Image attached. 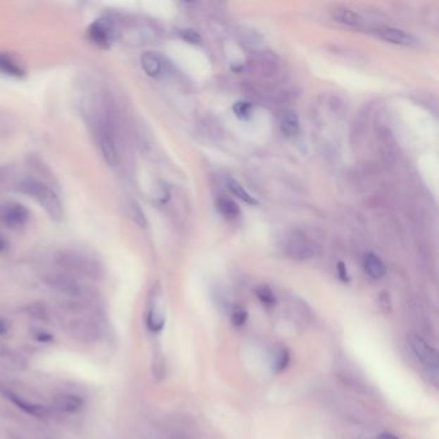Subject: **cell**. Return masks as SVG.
Instances as JSON below:
<instances>
[{
  "mask_svg": "<svg viewBox=\"0 0 439 439\" xmlns=\"http://www.w3.org/2000/svg\"><path fill=\"white\" fill-rule=\"evenodd\" d=\"M331 15L338 23L348 25V26H361L364 23V18L358 15L357 12L350 8L336 7L331 11Z\"/></svg>",
  "mask_w": 439,
  "mask_h": 439,
  "instance_id": "obj_13",
  "label": "cell"
},
{
  "mask_svg": "<svg viewBox=\"0 0 439 439\" xmlns=\"http://www.w3.org/2000/svg\"><path fill=\"white\" fill-rule=\"evenodd\" d=\"M252 110H253V104L247 101H238L233 106V112L238 119H249L252 116Z\"/></svg>",
  "mask_w": 439,
  "mask_h": 439,
  "instance_id": "obj_23",
  "label": "cell"
},
{
  "mask_svg": "<svg viewBox=\"0 0 439 439\" xmlns=\"http://www.w3.org/2000/svg\"><path fill=\"white\" fill-rule=\"evenodd\" d=\"M289 254L294 259H309L312 258L313 252L309 246L307 245L303 241L295 240L294 242H291L289 245Z\"/></svg>",
  "mask_w": 439,
  "mask_h": 439,
  "instance_id": "obj_18",
  "label": "cell"
},
{
  "mask_svg": "<svg viewBox=\"0 0 439 439\" xmlns=\"http://www.w3.org/2000/svg\"><path fill=\"white\" fill-rule=\"evenodd\" d=\"M57 263L61 268L71 275L97 278L102 275V267L99 261L89 254L80 250H65L57 256Z\"/></svg>",
  "mask_w": 439,
  "mask_h": 439,
  "instance_id": "obj_2",
  "label": "cell"
},
{
  "mask_svg": "<svg viewBox=\"0 0 439 439\" xmlns=\"http://www.w3.org/2000/svg\"><path fill=\"white\" fill-rule=\"evenodd\" d=\"M255 294L258 299L261 300V303L266 307H273L276 304V295L273 294L272 289L267 285H261L256 287Z\"/></svg>",
  "mask_w": 439,
  "mask_h": 439,
  "instance_id": "obj_21",
  "label": "cell"
},
{
  "mask_svg": "<svg viewBox=\"0 0 439 439\" xmlns=\"http://www.w3.org/2000/svg\"><path fill=\"white\" fill-rule=\"evenodd\" d=\"M407 340H409V348L412 350V353L415 354V357L423 365L432 369V370L438 369V353H437V350L431 347L421 336H419L417 334H409Z\"/></svg>",
  "mask_w": 439,
  "mask_h": 439,
  "instance_id": "obj_7",
  "label": "cell"
},
{
  "mask_svg": "<svg viewBox=\"0 0 439 439\" xmlns=\"http://www.w3.org/2000/svg\"><path fill=\"white\" fill-rule=\"evenodd\" d=\"M376 34L383 40L389 42L392 44L412 45L415 43V39L412 37V35H409V32L395 29V27H379L376 30Z\"/></svg>",
  "mask_w": 439,
  "mask_h": 439,
  "instance_id": "obj_11",
  "label": "cell"
},
{
  "mask_svg": "<svg viewBox=\"0 0 439 439\" xmlns=\"http://www.w3.org/2000/svg\"><path fill=\"white\" fill-rule=\"evenodd\" d=\"M118 32L115 26L107 20H96L88 27V39L102 49H109L115 43Z\"/></svg>",
  "mask_w": 439,
  "mask_h": 439,
  "instance_id": "obj_6",
  "label": "cell"
},
{
  "mask_svg": "<svg viewBox=\"0 0 439 439\" xmlns=\"http://www.w3.org/2000/svg\"><path fill=\"white\" fill-rule=\"evenodd\" d=\"M30 219L29 210L25 205L16 202L0 204V222L8 228L18 230L25 227Z\"/></svg>",
  "mask_w": 439,
  "mask_h": 439,
  "instance_id": "obj_5",
  "label": "cell"
},
{
  "mask_svg": "<svg viewBox=\"0 0 439 439\" xmlns=\"http://www.w3.org/2000/svg\"><path fill=\"white\" fill-rule=\"evenodd\" d=\"M8 331V322L4 320L3 317H0V335H4L7 334Z\"/></svg>",
  "mask_w": 439,
  "mask_h": 439,
  "instance_id": "obj_27",
  "label": "cell"
},
{
  "mask_svg": "<svg viewBox=\"0 0 439 439\" xmlns=\"http://www.w3.org/2000/svg\"><path fill=\"white\" fill-rule=\"evenodd\" d=\"M141 65L143 71L151 78H157L163 71V62L156 53H143L141 56Z\"/></svg>",
  "mask_w": 439,
  "mask_h": 439,
  "instance_id": "obj_12",
  "label": "cell"
},
{
  "mask_svg": "<svg viewBox=\"0 0 439 439\" xmlns=\"http://www.w3.org/2000/svg\"><path fill=\"white\" fill-rule=\"evenodd\" d=\"M48 283L54 290L70 298L73 304H84V302L90 298L87 289L71 276H53L48 280Z\"/></svg>",
  "mask_w": 439,
  "mask_h": 439,
  "instance_id": "obj_4",
  "label": "cell"
},
{
  "mask_svg": "<svg viewBox=\"0 0 439 439\" xmlns=\"http://www.w3.org/2000/svg\"><path fill=\"white\" fill-rule=\"evenodd\" d=\"M227 187L230 188V191H231L232 194H235V196H237L240 200H242V202H246V204H250V205H258V202L254 199L252 194L246 191L244 187L238 183L236 179H227Z\"/></svg>",
  "mask_w": 439,
  "mask_h": 439,
  "instance_id": "obj_17",
  "label": "cell"
},
{
  "mask_svg": "<svg viewBox=\"0 0 439 439\" xmlns=\"http://www.w3.org/2000/svg\"><path fill=\"white\" fill-rule=\"evenodd\" d=\"M376 439H400L395 434H392V433H381L378 435V438Z\"/></svg>",
  "mask_w": 439,
  "mask_h": 439,
  "instance_id": "obj_28",
  "label": "cell"
},
{
  "mask_svg": "<svg viewBox=\"0 0 439 439\" xmlns=\"http://www.w3.org/2000/svg\"><path fill=\"white\" fill-rule=\"evenodd\" d=\"M281 130L286 137H295L298 135L300 130V123H299L298 116L294 112H287L283 116V123H281Z\"/></svg>",
  "mask_w": 439,
  "mask_h": 439,
  "instance_id": "obj_16",
  "label": "cell"
},
{
  "mask_svg": "<svg viewBox=\"0 0 439 439\" xmlns=\"http://www.w3.org/2000/svg\"><path fill=\"white\" fill-rule=\"evenodd\" d=\"M247 317H249V313H247V311H246L244 307L236 305V307L232 309L231 321L233 326H236V328L244 326L246 323V321H247Z\"/></svg>",
  "mask_w": 439,
  "mask_h": 439,
  "instance_id": "obj_22",
  "label": "cell"
},
{
  "mask_svg": "<svg viewBox=\"0 0 439 439\" xmlns=\"http://www.w3.org/2000/svg\"><path fill=\"white\" fill-rule=\"evenodd\" d=\"M338 273H339V277H340V280L344 281V283H348L350 281V275H348V271H347V267H345V264L342 263V261H339L338 263Z\"/></svg>",
  "mask_w": 439,
  "mask_h": 439,
  "instance_id": "obj_26",
  "label": "cell"
},
{
  "mask_svg": "<svg viewBox=\"0 0 439 439\" xmlns=\"http://www.w3.org/2000/svg\"><path fill=\"white\" fill-rule=\"evenodd\" d=\"M53 407L65 415H76L84 409V401L80 395L74 393H62L53 400Z\"/></svg>",
  "mask_w": 439,
  "mask_h": 439,
  "instance_id": "obj_9",
  "label": "cell"
},
{
  "mask_svg": "<svg viewBox=\"0 0 439 439\" xmlns=\"http://www.w3.org/2000/svg\"><path fill=\"white\" fill-rule=\"evenodd\" d=\"M364 268L367 275L376 280L381 278L387 272L384 263L381 261L378 255L372 253L366 254L365 259H364Z\"/></svg>",
  "mask_w": 439,
  "mask_h": 439,
  "instance_id": "obj_14",
  "label": "cell"
},
{
  "mask_svg": "<svg viewBox=\"0 0 439 439\" xmlns=\"http://www.w3.org/2000/svg\"><path fill=\"white\" fill-rule=\"evenodd\" d=\"M0 395H4L6 400L16 404L18 409H23V412H26L30 416L37 417V419H47L49 416V409H47L45 406H42L39 403L30 402V401L25 400L21 395H17L13 390L8 389L4 385H0Z\"/></svg>",
  "mask_w": 439,
  "mask_h": 439,
  "instance_id": "obj_8",
  "label": "cell"
},
{
  "mask_svg": "<svg viewBox=\"0 0 439 439\" xmlns=\"http://www.w3.org/2000/svg\"><path fill=\"white\" fill-rule=\"evenodd\" d=\"M7 241H6V238L3 237L1 235H0V253L1 252H4L6 249H7Z\"/></svg>",
  "mask_w": 439,
  "mask_h": 439,
  "instance_id": "obj_29",
  "label": "cell"
},
{
  "mask_svg": "<svg viewBox=\"0 0 439 439\" xmlns=\"http://www.w3.org/2000/svg\"><path fill=\"white\" fill-rule=\"evenodd\" d=\"M180 37L191 44H199L202 42L200 34L197 31L191 30V29L180 31Z\"/></svg>",
  "mask_w": 439,
  "mask_h": 439,
  "instance_id": "obj_25",
  "label": "cell"
},
{
  "mask_svg": "<svg viewBox=\"0 0 439 439\" xmlns=\"http://www.w3.org/2000/svg\"><path fill=\"white\" fill-rule=\"evenodd\" d=\"M216 208L221 211V214H223L227 218H236L240 214L237 204L227 197H219L216 200Z\"/></svg>",
  "mask_w": 439,
  "mask_h": 439,
  "instance_id": "obj_19",
  "label": "cell"
},
{
  "mask_svg": "<svg viewBox=\"0 0 439 439\" xmlns=\"http://www.w3.org/2000/svg\"><path fill=\"white\" fill-rule=\"evenodd\" d=\"M290 364V353L286 348L278 350L276 353L275 357V370L277 372H281Z\"/></svg>",
  "mask_w": 439,
  "mask_h": 439,
  "instance_id": "obj_24",
  "label": "cell"
},
{
  "mask_svg": "<svg viewBox=\"0 0 439 439\" xmlns=\"http://www.w3.org/2000/svg\"><path fill=\"white\" fill-rule=\"evenodd\" d=\"M0 74L6 75L8 78L23 79L26 76V70L13 56L0 53Z\"/></svg>",
  "mask_w": 439,
  "mask_h": 439,
  "instance_id": "obj_10",
  "label": "cell"
},
{
  "mask_svg": "<svg viewBox=\"0 0 439 439\" xmlns=\"http://www.w3.org/2000/svg\"><path fill=\"white\" fill-rule=\"evenodd\" d=\"M146 325H147L149 331H152L155 334L160 333L164 328V313L156 305L149 307V312H147V316H146Z\"/></svg>",
  "mask_w": 439,
  "mask_h": 439,
  "instance_id": "obj_15",
  "label": "cell"
},
{
  "mask_svg": "<svg viewBox=\"0 0 439 439\" xmlns=\"http://www.w3.org/2000/svg\"><path fill=\"white\" fill-rule=\"evenodd\" d=\"M68 334L80 342H96L101 338V326L97 321L89 316H75L66 321Z\"/></svg>",
  "mask_w": 439,
  "mask_h": 439,
  "instance_id": "obj_3",
  "label": "cell"
},
{
  "mask_svg": "<svg viewBox=\"0 0 439 439\" xmlns=\"http://www.w3.org/2000/svg\"><path fill=\"white\" fill-rule=\"evenodd\" d=\"M128 214L132 218V221H133L135 224H138L141 228H146L147 219H146V216H144V213H143L141 206H140L137 202H129V205H128Z\"/></svg>",
  "mask_w": 439,
  "mask_h": 439,
  "instance_id": "obj_20",
  "label": "cell"
},
{
  "mask_svg": "<svg viewBox=\"0 0 439 439\" xmlns=\"http://www.w3.org/2000/svg\"><path fill=\"white\" fill-rule=\"evenodd\" d=\"M20 190L23 194H29L42 208L44 209L45 213L51 216V219L56 222L62 221L63 206L61 204L60 197L52 188L45 186L44 183L35 179H27L21 183Z\"/></svg>",
  "mask_w": 439,
  "mask_h": 439,
  "instance_id": "obj_1",
  "label": "cell"
}]
</instances>
